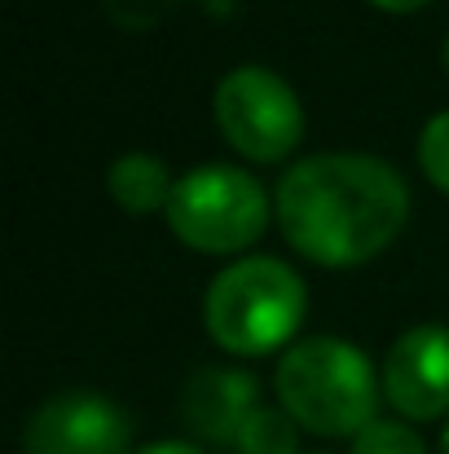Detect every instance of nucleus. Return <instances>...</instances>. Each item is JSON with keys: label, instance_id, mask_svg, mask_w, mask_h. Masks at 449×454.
<instances>
[{"label": "nucleus", "instance_id": "nucleus-2", "mask_svg": "<svg viewBox=\"0 0 449 454\" xmlns=\"http://www.w3.org/2000/svg\"><path fill=\"white\" fill-rule=\"evenodd\" d=\"M278 397L299 428L317 437H357L366 424H375L379 384L357 344L339 335H313L283 353Z\"/></svg>", "mask_w": 449, "mask_h": 454}, {"label": "nucleus", "instance_id": "nucleus-11", "mask_svg": "<svg viewBox=\"0 0 449 454\" xmlns=\"http://www.w3.org/2000/svg\"><path fill=\"white\" fill-rule=\"evenodd\" d=\"M352 454H428L419 433L397 419H375L352 437Z\"/></svg>", "mask_w": 449, "mask_h": 454}, {"label": "nucleus", "instance_id": "nucleus-16", "mask_svg": "<svg viewBox=\"0 0 449 454\" xmlns=\"http://www.w3.org/2000/svg\"><path fill=\"white\" fill-rule=\"evenodd\" d=\"M445 67H449V35H445Z\"/></svg>", "mask_w": 449, "mask_h": 454}, {"label": "nucleus", "instance_id": "nucleus-4", "mask_svg": "<svg viewBox=\"0 0 449 454\" xmlns=\"http://www.w3.org/2000/svg\"><path fill=\"white\" fill-rule=\"evenodd\" d=\"M172 234L194 252H243L269 225V199L256 176L229 163L194 168L163 207Z\"/></svg>", "mask_w": 449, "mask_h": 454}, {"label": "nucleus", "instance_id": "nucleus-7", "mask_svg": "<svg viewBox=\"0 0 449 454\" xmlns=\"http://www.w3.org/2000/svg\"><path fill=\"white\" fill-rule=\"evenodd\" d=\"M383 393L406 419H437L449 411V326L423 322L397 335L383 362Z\"/></svg>", "mask_w": 449, "mask_h": 454}, {"label": "nucleus", "instance_id": "nucleus-8", "mask_svg": "<svg viewBox=\"0 0 449 454\" xmlns=\"http://www.w3.org/2000/svg\"><path fill=\"white\" fill-rule=\"evenodd\" d=\"M260 384L252 371H234V366H203L185 380L181 393V419L185 428L207 442V446H238V433L247 424V415L260 406Z\"/></svg>", "mask_w": 449, "mask_h": 454}, {"label": "nucleus", "instance_id": "nucleus-15", "mask_svg": "<svg viewBox=\"0 0 449 454\" xmlns=\"http://www.w3.org/2000/svg\"><path fill=\"white\" fill-rule=\"evenodd\" d=\"M441 454H449V424H445V433H441Z\"/></svg>", "mask_w": 449, "mask_h": 454}, {"label": "nucleus", "instance_id": "nucleus-3", "mask_svg": "<svg viewBox=\"0 0 449 454\" xmlns=\"http://www.w3.org/2000/svg\"><path fill=\"white\" fill-rule=\"evenodd\" d=\"M304 309V278L291 265L274 256H247L212 278L203 296V322L221 348L238 357H260L296 335Z\"/></svg>", "mask_w": 449, "mask_h": 454}, {"label": "nucleus", "instance_id": "nucleus-5", "mask_svg": "<svg viewBox=\"0 0 449 454\" xmlns=\"http://www.w3.org/2000/svg\"><path fill=\"white\" fill-rule=\"evenodd\" d=\"M212 106H216V124L229 137V146L243 151L247 159L274 163L296 151L304 137L299 98L269 67H234L216 84Z\"/></svg>", "mask_w": 449, "mask_h": 454}, {"label": "nucleus", "instance_id": "nucleus-14", "mask_svg": "<svg viewBox=\"0 0 449 454\" xmlns=\"http://www.w3.org/2000/svg\"><path fill=\"white\" fill-rule=\"evenodd\" d=\"M370 4H379V9H388V13H410V9H423L428 0H370Z\"/></svg>", "mask_w": 449, "mask_h": 454}, {"label": "nucleus", "instance_id": "nucleus-10", "mask_svg": "<svg viewBox=\"0 0 449 454\" xmlns=\"http://www.w3.org/2000/svg\"><path fill=\"white\" fill-rule=\"evenodd\" d=\"M299 424L287 411H274V406H256L238 433V454H296L299 450Z\"/></svg>", "mask_w": 449, "mask_h": 454}, {"label": "nucleus", "instance_id": "nucleus-1", "mask_svg": "<svg viewBox=\"0 0 449 454\" xmlns=\"http://www.w3.org/2000/svg\"><path fill=\"white\" fill-rule=\"evenodd\" d=\"M278 225L299 256L348 270L379 256L410 216L406 176L375 154H308L274 194Z\"/></svg>", "mask_w": 449, "mask_h": 454}, {"label": "nucleus", "instance_id": "nucleus-9", "mask_svg": "<svg viewBox=\"0 0 449 454\" xmlns=\"http://www.w3.org/2000/svg\"><path fill=\"white\" fill-rule=\"evenodd\" d=\"M106 185H111L115 203L128 207V212L167 207V199H172V190H176V181L167 176V163L146 151L120 154V159L111 163V172H106Z\"/></svg>", "mask_w": 449, "mask_h": 454}, {"label": "nucleus", "instance_id": "nucleus-12", "mask_svg": "<svg viewBox=\"0 0 449 454\" xmlns=\"http://www.w3.org/2000/svg\"><path fill=\"white\" fill-rule=\"evenodd\" d=\"M419 163H423V172L432 176V185L449 194V111L432 115V120L423 124V137H419Z\"/></svg>", "mask_w": 449, "mask_h": 454}, {"label": "nucleus", "instance_id": "nucleus-6", "mask_svg": "<svg viewBox=\"0 0 449 454\" xmlns=\"http://www.w3.org/2000/svg\"><path fill=\"white\" fill-rule=\"evenodd\" d=\"M133 424L102 393H58L31 411L22 454H128Z\"/></svg>", "mask_w": 449, "mask_h": 454}, {"label": "nucleus", "instance_id": "nucleus-13", "mask_svg": "<svg viewBox=\"0 0 449 454\" xmlns=\"http://www.w3.org/2000/svg\"><path fill=\"white\" fill-rule=\"evenodd\" d=\"M142 454H203V450L190 446V442H154V446H146Z\"/></svg>", "mask_w": 449, "mask_h": 454}]
</instances>
